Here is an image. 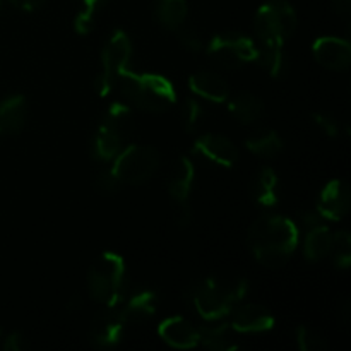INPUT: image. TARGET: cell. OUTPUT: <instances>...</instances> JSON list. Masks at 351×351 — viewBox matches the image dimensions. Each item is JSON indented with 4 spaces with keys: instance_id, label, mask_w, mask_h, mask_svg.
Segmentation results:
<instances>
[{
    "instance_id": "1",
    "label": "cell",
    "mask_w": 351,
    "mask_h": 351,
    "mask_svg": "<svg viewBox=\"0 0 351 351\" xmlns=\"http://www.w3.org/2000/svg\"><path fill=\"white\" fill-rule=\"evenodd\" d=\"M247 243L257 263L267 269H280L297 250L298 228L287 216L264 215L249 228Z\"/></svg>"
},
{
    "instance_id": "2",
    "label": "cell",
    "mask_w": 351,
    "mask_h": 351,
    "mask_svg": "<svg viewBox=\"0 0 351 351\" xmlns=\"http://www.w3.org/2000/svg\"><path fill=\"white\" fill-rule=\"evenodd\" d=\"M249 291V281L243 278L213 276L202 280L191 291L195 312L206 321H219L232 314Z\"/></svg>"
},
{
    "instance_id": "3",
    "label": "cell",
    "mask_w": 351,
    "mask_h": 351,
    "mask_svg": "<svg viewBox=\"0 0 351 351\" xmlns=\"http://www.w3.org/2000/svg\"><path fill=\"white\" fill-rule=\"evenodd\" d=\"M123 96L136 108L163 113L177 101L175 86L165 75L154 72H134L127 69L119 79Z\"/></svg>"
},
{
    "instance_id": "4",
    "label": "cell",
    "mask_w": 351,
    "mask_h": 351,
    "mask_svg": "<svg viewBox=\"0 0 351 351\" xmlns=\"http://www.w3.org/2000/svg\"><path fill=\"white\" fill-rule=\"evenodd\" d=\"M89 295L103 307H117L127 293L125 261L117 252H103L88 273Z\"/></svg>"
},
{
    "instance_id": "5",
    "label": "cell",
    "mask_w": 351,
    "mask_h": 351,
    "mask_svg": "<svg viewBox=\"0 0 351 351\" xmlns=\"http://www.w3.org/2000/svg\"><path fill=\"white\" fill-rule=\"evenodd\" d=\"M132 125V110L123 103H112L96 127L91 141V154L95 160L108 163L125 146Z\"/></svg>"
},
{
    "instance_id": "6",
    "label": "cell",
    "mask_w": 351,
    "mask_h": 351,
    "mask_svg": "<svg viewBox=\"0 0 351 351\" xmlns=\"http://www.w3.org/2000/svg\"><path fill=\"white\" fill-rule=\"evenodd\" d=\"M298 26L297 10L287 0H269L259 7L254 29L261 45L285 47Z\"/></svg>"
},
{
    "instance_id": "7",
    "label": "cell",
    "mask_w": 351,
    "mask_h": 351,
    "mask_svg": "<svg viewBox=\"0 0 351 351\" xmlns=\"http://www.w3.org/2000/svg\"><path fill=\"white\" fill-rule=\"evenodd\" d=\"M161 163L160 153L151 146H123L122 151L112 161V173L120 184L141 185L154 177Z\"/></svg>"
},
{
    "instance_id": "8",
    "label": "cell",
    "mask_w": 351,
    "mask_h": 351,
    "mask_svg": "<svg viewBox=\"0 0 351 351\" xmlns=\"http://www.w3.org/2000/svg\"><path fill=\"white\" fill-rule=\"evenodd\" d=\"M132 58V43L125 31L115 29L106 40L101 51V71L96 75L95 88L101 98L110 95L120 75L129 69Z\"/></svg>"
},
{
    "instance_id": "9",
    "label": "cell",
    "mask_w": 351,
    "mask_h": 351,
    "mask_svg": "<svg viewBox=\"0 0 351 351\" xmlns=\"http://www.w3.org/2000/svg\"><path fill=\"white\" fill-rule=\"evenodd\" d=\"M206 51L211 60L226 69H239L257 58V45L252 38L239 31H226L213 36Z\"/></svg>"
},
{
    "instance_id": "10",
    "label": "cell",
    "mask_w": 351,
    "mask_h": 351,
    "mask_svg": "<svg viewBox=\"0 0 351 351\" xmlns=\"http://www.w3.org/2000/svg\"><path fill=\"white\" fill-rule=\"evenodd\" d=\"M195 180V167L189 158L180 156L168 177V194L177 204V223L182 228H187L191 225L192 211L189 206L192 187Z\"/></svg>"
},
{
    "instance_id": "11",
    "label": "cell",
    "mask_w": 351,
    "mask_h": 351,
    "mask_svg": "<svg viewBox=\"0 0 351 351\" xmlns=\"http://www.w3.org/2000/svg\"><path fill=\"white\" fill-rule=\"evenodd\" d=\"M274 324H276V319L273 312L264 305L257 304H239L232 311V321H230V328L239 335L267 332L274 328Z\"/></svg>"
},
{
    "instance_id": "12",
    "label": "cell",
    "mask_w": 351,
    "mask_h": 351,
    "mask_svg": "<svg viewBox=\"0 0 351 351\" xmlns=\"http://www.w3.org/2000/svg\"><path fill=\"white\" fill-rule=\"evenodd\" d=\"M350 187L345 180L328 182L319 194L315 211L322 219L328 221H341L350 211Z\"/></svg>"
},
{
    "instance_id": "13",
    "label": "cell",
    "mask_w": 351,
    "mask_h": 351,
    "mask_svg": "<svg viewBox=\"0 0 351 351\" xmlns=\"http://www.w3.org/2000/svg\"><path fill=\"white\" fill-rule=\"evenodd\" d=\"M195 154L223 168H233L239 163V149L228 137L221 134H202L194 143Z\"/></svg>"
},
{
    "instance_id": "14",
    "label": "cell",
    "mask_w": 351,
    "mask_h": 351,
    "mask_svg": "<svg viewBox=\"0 0 351 351\" xmlns=\"http://www.w3.org/2000/svg\"><path fill=\"white\" fill-rule=\"evenodd\" d=\"M127 322L117 307H106L91 322V339L99 348H113L125 332Z\"/></svg>"
},
{
    "instance_id": "15",
    "label": "cell",
    "mask_w": 351,
    "mask_h": 351,
    "mask_svg": "<svg viewBox=\"0 0 351 351\" xmlns=\"http://www.w3.org/2000/svg\"><path fill=\"white\" fill-rule=\"evenodd\" d=\"M312 53L322 67L329 71H346L351 64V45L336 36H321L312 45Z\"/></svg>"
},
{
    "instance_id": "16",
    "label": "cell",
    "mask_w": 351,
    "mask_h": 351,
    "mask_svg": "<svg viewBox=\"0 0 351 351\" xmlns=\"http://www.w3.org/2000/svg\"><path fill=\"white\" fill-rule=\"evenodd\" d=\"M158 335L171 348L192 350L199 346V328L178 315L165 319L158 328Z\"/></svg>"
},
{
    "instance_id": "17",
    "label": "cell",
    "mask_w": 351,
    "mask_h": 351,
    "mask_svg": "<svg viewBox=\"0 0 351 351\" xmlns=\"http://www.w3.org/2000/svg\"><path fill=\"white\" fill-rule=\"evenodd\" d=\"M29 117L26 96L12 95L0 101V137L16 136L24 129Z\"/></svg>"
},
{
    "instance_id": "18",
    "label": "cell",
    "mask_w": 351,
    "mask_h": 351,
    "mask_svg": "<svg viewBox=\"0 0 351 351\" xmlns=\"http://www.w3.org/2000/svg\"><path fill=\"white\" fill-rule=\"evenodd\" d=\"M189 88L194 95L201 96L206 101L225 103L230 98V86L221 75L215 72H195L189 77Z\"/></svg>"
},
{
    "instance_id": "19",
    "label": "cell",
    "mask_w": 351,
    "mask_h": 351,
    "mask_svg": "<svg viewBox=\"0 0 351 351\" xmlns=\"http://www.w3.org/2000/svg\"><path fill=\"white\" fill-rule=\"evenodd\" d=\"M252 199L261 208H274L280 201V178L271 167H263L252 180Z\"/></svg>"
},
{
    "instance_id": "20",
    "label": "cell",
    "mask_w": 351,
    "mask_h": 351,
    "mask_svg": "<svg viewBox=\"0 0 351 351\" xmlns=\"http://www.w3.org/2000/svg\"><path fill=\"white\" fill-rule=\"evenodd\" d=\"M202 326L199 328V345H204L206 348L213 351H235L239 350V341L235 338V331L230 328V324L219 322L215 324Z\"/></svg>"
},
{
    "instance_id": "21",
    "label": "cell",
    "mask_w": 351,
    "mask_h": 351,
    "mask_svg": "<svg viewBox=\"0 0 351 351\" xmlns=\"http://www.w3.org/2000/svg\"><path fill=\"white\" fill-rule=\"evenodd\" d=\"M156 293L153 290H143L132 295L120 312H122L127 324H139V322L149 321L156 314Z\"/></svg>"
},
{
    "instance_id": "22",
    "label": "cell",
    "mask_w": 351,
    "mask_h": 351,
    "mask_svg": "<svg viewBox=\"0 0 351 351\" xmlns=\"http://www.w3.org/2000/svg\"><path fill=\"white\" fill-rule=\"evenodd\" d=\"M332 232L326 225L311 226L304 240V256L311 263H319L324 257L331 256Z\"/></svg>"
},
{
    "instance_id": "23",
    "label": "cell",
    "mask_w": 351,
    "mask_h": 351,
    "mask_svg": "<svg viewBox=\"0 0 351 351\" xmlns=\"http://www.w3.org/2000/svg\"><path fill=\"white\" fill-rule=\"evenodd\" d=\"M228 110L233 119L242 125H254L264 113V103L259 96L242 93L228 101Z\"/></svg>"
},
{
    "instance_id": "24",
    "label": "cell",
    "mask_w": 351,
    "mask_h": 351,
    "mask_svg": "<svg viewBox=\"0 0 351 351\" xmlns=\"http://www.w3.org/2000/svg\"><path fill=\"white\" fill-rule=\"evenodd\" d=\"M187 0H156L154 3V17L165 29L177 31L187 23Z\"/></svg>"
},
{
    "instance_id": "25",
    "label": "cell",
    "mask_w": 351,
    "mask_h": 351,
    "mask_svg": "<svg viewBox=\"0 0 351 351\" xmlns=\"http://www.w3.org/2000/svg\"><path fill=\"white\" fill-rule=\"evenodd\" d=\"M245 147L257 156L274 158L285 149V141L274 129H259L247 137Z\"/></svg>"
},
{
    "instance_id": "26",
    "label": "cell",
    "mask_w": 351,
    "mask_h": 351,
    "mask_svg": "<svg viewBox=\"0 0 351 351\" xmlns=\"http://www.w3.org/2000/svg\"><path fill=\"white\" fill-rule=\"evenodd\" d=\"M257 64L273 77H281L287 71V58H285L283 47H273V45H261L257 47Z\"/></svg>"
},
{
    "instance_id": "27",
    "label": "cell",
    "mask_w": 351,
    "mask_h": 351,
    "mask_svg": "<svg viewBox=\"0 0 351 351\" xmlns=\"http://www.w3.org/2000/svg\"><path fill=\"white\" fill-rule=\"evenodd\" d=\"M108 0H82L81 10L77 12L74 19V29L81 36H86L95 26V19L99 14V10L106 5Z\"/></svg>"
},
{
    "instance_id": "28",
    "label": "cell",
    "mask_w": 351,
    "mask_h": 351,
    "mask_svg": "<svg viewBox=\"0 0 351 351\" xmlns=\"http://www.w3.org/2000/svg\"><path fill=\"white\" fill-rule=\"evenodd\" d=\"M332 261L338 269L346 271L351 266V235L346 230L332 233Z\"/></svg>"
},
{
    "instance_id": "29",
    "label": "cell",
    "mask_w": 351,
    "mask_h": 351,
    "mask_svg": "<svg viewBox=\"0 0 351 351\" xmlns=\"http://www.w3.org/2000/svg\"><path fill=\"white\" fill-rule=\"evenodd\" d=\"M297 336V345L302 351H326L329 348L328 339L317 332L315 329L308 328V326L300 324L295 331Z\"/></svg>"
},
{
    "instance_id": "30",
    "label": "cell",
    "mask_w": 351,
    "mask_h": 351,
    "mask_svg": "<svg viewBox=\"0 0 351 351\" xmlns=\"http://www.w3.org/2000/svg\"><path fill=\"white\" fill-rule=\"evenodd\" d=\"M202 115H204V110H202L201 103L197 99H187L184 105V125L187 132H195L197 127L201 125Z\"/></svg>"
},
{
    "instance_id": "31",
    "label": "cell",
    "mask_w": 351,
    "mask_h": 351,
    "mask_svg": "<svg viewBox=\"0 0 351 351\" xmlns=\"http://www.w3.org/2000/svg\"><path fill=\"white\" fill-rule=\"evenodd\" d=\"M314 122H315V125H317L319 129L326 134V136L331 137V139H338L339 134H341V125H339L338 120H336L332 115H329V113L315 112Z\"/></svg>"
},
{
    "instance_id": "32",
    "label": "cell",
    "mask_w": 351,
    "mask_h": 351,
    "mask_svg": "<svg viewBox=\"0 0 351 351\" xmlns=\"http://www.w3.org/2000/svg\"><path fill=\"white\" fill-rule=\"evenodd\" d=\"M177 34H178V40H180V43L184 45L187 50H191V51L202 50V38H201V34L197 33V29H195V27L189 26V24L185 23L184 26L178 27Z\"/></svg>"
},
{
    "instance_id": "33",
    "label": "cell",
    "mask_w": 351,
    "mask_h": 351,
    "mask_svg": "<svg viewBox=\"0 0 351 351\" xmlns=\"http://www.w3.org/2000/svg\"><path fill=\"white\" fill-rule=\"evenodd\" d=\"M120 182L119 178L115 177V175L112 173V170H103L99 171V175L96 177V187H98V191H101L103 194H113V192H117L120 189Z\"/></svg>"
},
{
    "instance_id": "34",
    "label": "cell",
    "mask_w": 351,
    "mask_h": 351,
    "mask_svg": "<svg viewBox=\"0 0 351 351\" xmlns=\"http://www.w3.org/2000/svg\"><path fill=\"white\" fill-rule=\"evenodd\" d=\"M27 343L23 332H10L3 338V350L5 351H23L26 350Z\"/></svg>"
},
{
    "instance_id": "35",
    "label": "cell",
    "mask_w": 351,
    "mask_h": 351,
    "mask_svg": "<svg viewBox=\"0 0 351 351\" xmlns=\"http://www.w3.org/2000/svg\"><path fill=\"white\" fill-rule=\"evenodd\" d=\"M14 7L24 10V12H33V10L40 9L45 3V0H9Z\"/></svg>"
},
{
    "instance_id": "36",
    "label": "cell",
    "mask_w": 351,
    "mask_h": 351,
    "mask_svg": "<svg viewBox=\"0 0 351 351\" xmlns=\"http://www.w3.org/2000/svg\"><path fill=\"white\" fill-rule=\"evenodd\" d=\"M332 5H335V10L338 16L341 17H350L351 14V0H332Z\"/></svg>"
},
{
    "instance_id": "37",
    "label": "cell",
    "mask_w": 351,
    "mask_h": 351,
    "mask_svg": "<svg viewBox=\"0 0 351 351\" xmlns=\"http://www.w3.org/2000/svg\"><path fill=\"white\" fill-rule=\"evenodd\" d=\"M0 339H2V329H0Z\"/></svg>"
}]
</instances>
